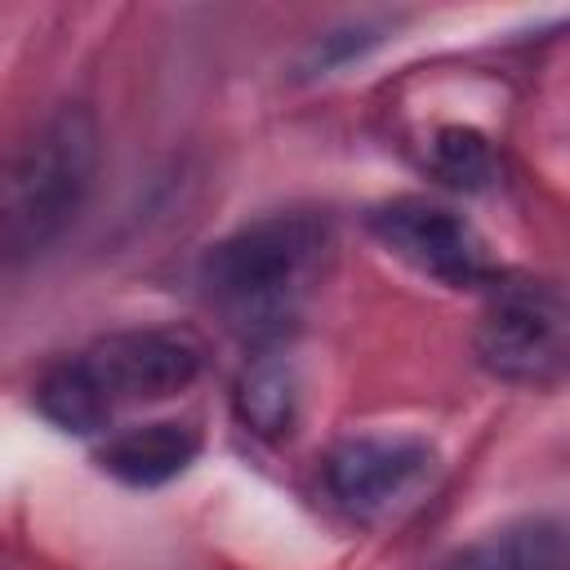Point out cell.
<instances>
[{
    "label": "cell",
    "instance_id": "30bf717a",
    "mask_svg": "<svg viewBox=\"0 0 570 570\" xmlns=\"http://www.w3.org/2000/svg\"><path fill=\"white\" fill-rule=\"evenodd\" d=\"M432 165H436V174L445 183L476 191V187H485L494 178V147L485 142V134L463 129V125H450L432 142Z\"/></svg>",
    "mask_w": 570,
    "mask_h": 570
},
{
    "label": "cell",
    "instance_id": "52a82bcc",
    "mask_svg": "<svg viewBox=\"0 0 570 570\" xmlns=\"http://www.w3.org/2000/svg\"><path fill=\"white\" fill-rule=\"evenodd\" d=\"M196 454H200L196 428L160 419V423H138V428L116 432L98 450V463L125 485H165L183 476Z\"/></svg>",
    "mask_w": 570,
    "mask_h": 570
},
{
    "label": "cell",
    "instance_id": "8992f818",
    "mask_svg": "<svg viewBox=\"0 0 570 570\" xmlns=\"http://www.w3.org/2000/svg\"><path fill=\"white\" fill-rule=\"evenodd\" d=\"M432 468L436 454L419 436H352L330 450L325 490L356 521H383L414 503Z\"/></svg>",
    "mask_w": 570,
    "mask_h": 570
},
{
    "label": "cell",
    "instance_id": "277c9868",
    "mask_svg": "<svg viewBox=\"0 0 570 570\" xmlns=\"http://www.w3.org/2000/svg\"><path fill=\"white\" fill-rule=\"evenodd\" d=\"M566 298L548 281H494L476 325L481 365L521 387H552L566 370Z\"/></svg>",
    "mask_w": 570,
    "mask_h": 570
},
{
    "label": "cell",
    "instance_id": "7a4b0ae2",
    "mask_svg": "<svg viewBox=\"0 0 570 570\" xmlns=\"http://www.w3.org/2000/svg\"><path fill=\"white\" fill-rule=\"evenodd\" d=\"M205 347L187 330H116L58 361L36 383V410L76 436L102 432L116 410L178 396L200 374Z\"/></svg>",
    "mask_w": 570,
    "mask_h": 570
},
{
    "label": "cell",
    "instance_id": "ba28073f",
    "mask_svg": "<svg viewBox=\"0 0 570 570\" xmlns=\"http://www.w3.org/2000/svg\"><path fill=\"white\" fill-rule=\"evenodd\" d=\"M441 570H566V530L557 517H525L468 543Z\"/></svg>",
    "mask_w": 570,
    "mask_h": 570
},
{
    "label": "cell",
    "instance_id": "5b68a950",
    "mask_svg": "<svg viewBox=\"0 0 570 570\" xmlns=\"http://www.w3.org/2000/svg\"><path fill=\"white\" fill-rule=\"evenodd\" d=\"M370 227L396 258H405L414 272H423V276H432L450 289L499 281L494 263H490V249L476 236V227L463 214H454L436 200L401 196V200L374 209Z\"/></svg>",
    "mask_w": 570,
    "mask_h": 570
},
{
    "label": "cell",
    "instance_id": "3957f363",
    "mask_svg": "<svg viewBox=\"0 0 570 570\" xmlns=\"http://www.w3.org/2000/svg\"><path fill=\"white\" fill-rule=\"evenodd\" d=\"M98 174V120L89 107H53L0 160V263L45 254L85 209Z\"/></svg>",
    "mask_w": 570,
    "mask_h": 570
},
{
    "label": "cell",
    "instance_id": "6da1fadb",
    "mask_svg": "<svg viewBox=\"0 0 570 570\" xmlns=\"http://www.w3.org/2000/svg\"><path fill=\"white\" fill-rule=\"evenodd\" d=\"M325 258L330 227L316 214H267L205 249L200 289L236 334L263 343L303 316Z\"/></svg>",
    "mask_w": 570,
    "mask_h": 570
},
{
    "label": "cell",
    "instance_id": "9c48e42d",
    "mask_svg": "<svg viewBox=\"0 0 570 570\" xmlns=\"http://www.w3.org/2000/svg\"><path fill=\"white\" fill-rule=\"evenodd\" d=\"M236 410L240 423L258 436H285L294 423V374L285 361L263 356L240 374L236 387Z\"/></svg>",
    "mask_w": 570,
    "mask_h": 570
}]
</instances>
